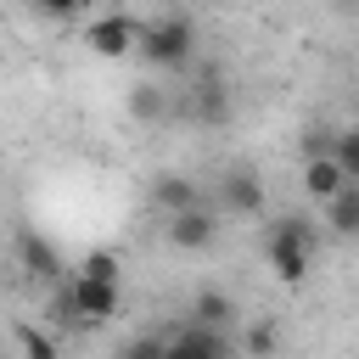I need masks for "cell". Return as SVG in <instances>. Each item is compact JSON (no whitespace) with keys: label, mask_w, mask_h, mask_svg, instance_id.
<instances>
[{"label":"cell","mask_w":359,"mask_h":359,"mask_svg":"<svg viewBox=\"0 0 359 359\" xmlns=\"http://www.w3.org/2000/svg\"><path fill=\"white\" fill-rule=\"evenodd\" d=\"M314 252H320L314 224L297 219V213H286V219H275V224L264 230V258H269V269H275L280 286H303L309 269H314Z\"/></svg>","instance_id":"obj_1"},{"label":"cell","mask_w":359,"mask_h":359,"mask_svg":"<svg viewBox=\"0 0 359 359\" xmlns=\"http://www.w3.org/2000/svg\"><path fill=\"white\" fill-rule=\"evenodd\" d=\"M191 45H196L191 17L168 11V17H157V22H140L135 56H140V62H151V67H185V62H191Z\"/></svg>","instance_id":"obj_2"},{"label":"cell","mask_w":359,"mask_h":359,"mask_svg":"<svg viewBox=\"0 0 359 359\" xmlns=\"http://www.w3.org/2000/svg\"><path fill=\"white\" fill-rule=\"evenodd\" d=\"M62 309H67V320H79V325H101V320H112V314H118V280L73 275V286H67Z\"/></svg>","instance_id":"obj_3"},{"label":"cell","mask_w":359,"mask_h":359,"mask_svg":"<svg viewBox=\"0 0 359 359\" xmlns=\"http://www.w3.org/2000/svg\"><path fill=\"white\" fill-rule=\"evenodd\" d=\"M135 39H140V22H135L129 11L90 17V28H84V45H90L101 62H118V56H129V50H135Z\"/></svg>","instance_id":"obj_4"},{"label":"cell","mask_w":359,"mask_h":359,"mask_svg":"<svg viewBox=\"0 0 359 359\" xmlns=\"http://www.w3.org/2000/svg\"><path fill=\"white\" fill-rule=\"evenodd\" d=\"M168 247H180V252H202V247H213V236H219V219L202 208V202H191V208H174L168 213Z\"/></svg>","instance_id":"obj_5"},{"label":"cell","mask_w":359,"mask_h":359,"mask_svg":"<svg viewBox=\"0 0 359 359\" xmlns=\"http://www.w3.org/2000/svg\"><path fill=\"white\" fill-rule=\"evenodd\" d=\"M163 353H168V359H219V353H224V331H219V325L191 320L185 331L163 337Z\"/></svg>","instance_id":"obj_6"},{"label":"cell","mask_w":359,"mask_h":359,"mask_svg":"<svg viewBox=\"0 0 359 359\" xmlns=\"http://www.w3.org/2000/svg\"><path fill=\"white\" fill-rule=\"evenodd\" d=\"M219 202H224V213H264V185H258V174H252V168H230V174L219 180Z\"/></svg>","instance_id":"obj_7"},{"label":"cell","mask_w":359,"mask_h":359,"mask_svg":"<svg viewBox=\"0 0 359 359\" xmlns=\"http://www.w3.org/2000/svg\"><path fill=\"white\" fill-rule=\"evenodd\" d=\"M342 185H348V174H342V163H337L331 151H309V157H303V191H309L314 202L337 196Z\"/></svg>","instance_id":"obj_8"},{"label":"cell","mask_w":359,"mask_h":359,"mask_svg":"<svg viewBox=\"0 0 359 359\" xmlns=\"http://www.w3.org/2000/svg\"><path fill=\"white\" fill-rule=\"evenodd\" d=\"M17 258H22V269L39 275V280H56V275H62V252H56L39 230H22V236H17Z\"/></svg>","instance_id":"obj_9"},{"label":"cell","mask_w":359,"mask_h":359,"mask_svg":"<svg viewBox=\"0 0 359 359\" xmlns=\"http://www.w3.org/2000/svg\"><path fill=\"white\" fill-rule=\"evenodd\" d=\"M325 224L337 236H359V180H348L337 196H325Z\"/></svg>","instance_id":"obj_10"},{"label":"cell","mask_w":359,"mask_h":359,"mask_svg":"<svg viewBox=\"0 0 359 359\" xmlns=\"http://www.w3.org/2000/svg\"><path fill=\"white\" fill-rule=\"evenodd\" d=\"M151 202H157L163 213H174V208H191V202H196V185H191L185 174H157V185H151Z\"/></svg>","instance_id":"obj_11"},{"label":"cell","mask_w":359,"mask_h":359,"mask_svg":"<svg viewBox=\"0 0 359 359\" xmlns=\"http://www.w3.org/2000/svg\"><path fill=\"white\" fill-rule=\"evenodd\" d=\"M191 320H202V325H230L236 320V297H224V292H196V303H191Z\"/></svg>","instance_id":"obj_12"},{"label":"cell","mask_w":359,"mask_h":359,"mask_svg":"<svg viewBox=\"0 0 359 359\" xmlns=\"http://www.w3.org/2000/svg\"><path fill=\"white\" fill-rule=\"evenodd\" d=\"M331 157L342 163V174H348V180H359V129L337 135V140H331Z\"/></svg>","instance_id":"obj_13"},{"label":"cell","mask_w":359,"mask_h":359,"mask_svg":"<svg viewBox=\"0 0 359 359\" xmlns=\"http://www.w3.org/2000/svg\"><path fill=\"white\" fill-rule=\"evenodd\" d=\"M129 112H135V118H163V90H157V84H135Z\"/></svg>","instance_id":"obj_14"},{"label":"cell","mask_w":359,"mask_h":359,"mask_svg":"<svg viewBox=\"0 0 359 359\" xmlns=\"http://www.w3.org/2000/svg\"><path fill=\"white\" fill-rule=\"evenodd\" d=\"M79 275H95V280H118V258H112V252H84Z\"/></svg>","instance_id":"obj_15"},{"label":"cell","mask_w":359,"mask_h":359,"mask_svg":"<svg viewBox=\"0 0 359 359\" xmlns=\"http://www.w3.org/2000/svg\"><path fill=\"white\" fill-rule=\"evenodd\" d=\"M275 342H280V337H275V325H269V320H264V325H252V331H247V353H269V348H275Z\"/></svg>","instance_id":"obj_16"},{"label":"cell","mask_w":359,"mask_h":359,"mask_svg":"<svg viewBox=\"0 0 359 359\" xmlns=\"http://www.w3.org/2000/svg\"><path fill=\"white\" fill-rule=\"evenodd\" d=\"M17 342H22V353H39V359H45V353H56V342H50V337H39V331H17Z\"/></svg>","instance_id":"obj_17"},{"label":"cell","mask_w":359,"mask_h":359,"mask_svg":"<svg viewBox=\"0 0 359 359\" xmlns=\"http://www.w3.org/2000/svg\"><path fill=\"white\" fill-rule=\"evenodd\" d=\"M34 6H39L45 17H73V11L84 6V0H34Z\"/></svg>","instance_id":"obj_18"},{"label":"cell","mask_w":359,"mask_h":359,"mask_svg":"<svg viewBox=\"0 0 359 359\" xmlns=\"http://www.w3.org/2000/svg\"><path fill=\"white\" fill-rule=\"evenodd\" d=\"M342 6H353V0H342Z\"/></svg>","instance_id":"obj_19"}]
</instances>
